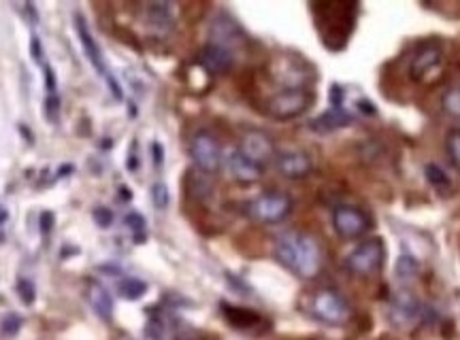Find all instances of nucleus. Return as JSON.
Here are the masks:
<instances>
[{"mask_svg": "<svg viewBox=\"0 0 460 340\" xmlns=\"http://www.w3.org/2000/svg\"><path fill=\"white\" fill-rule=\"evenodd\" d=\"M422 317V304L420 300L407 290H400L394 300H392V309H390V321L400 327V330H409L414 327Z\"/></svg>", "mask_w": 460, "mask_h": 340, "instance_id": "nucleus-12", "label": "nucleus"}, {"mask_svg": "<svg viewBox=\"0 0 460 340\" xmlns=\"http://www.w3.org/2000/svg\"><path fill=\"white\" fill-rule=\"evenodd\" d=\"M239 151L260 166H265L269 160H275V143L265 130H247L241 136Z\"/></svg>", "mask_w": 460, "mask_h": 340, "instance_id": "nucleus-13", "label": "nucleus"}, {"mask_svg": "<svg viewBox=\"0 0 460 340\" xmlns=\"http://www.w3.org/2000/svg\"><path fill=\"white\" fill-rule=\"evenodd\" d=\"M24 13L28 15V22H30L32 26H36V22H39V15H36V9H34V5L26 3V5H24Z\"/></svg>", "mask_w": 460, "mask_h": 340, "instance_id": "nucleus-35", "label": "nucleus"}, {"mask_svg": "<svg viewBox=\"0 0 460 340\" xmlns=\"http://www.w3.org/2000/svg\"><path fill=\"white\" fill-rule=\"evenodd\" d=\"M441 106H443V111L447 113V115L460 120V87L445 90V94L441 98Z\"/></svg>", "mask_w": 460, "mask_h": 340, "instance_id": "nucleus-24", "label": "nucleus"}, {"mask_svg": "<svg viewBox=\"0 0 460 340\" xmlns=\"http://www.w3.org/2000/svg\"><path fill=\"white\" fill-rule=\"evenodd\" d=\"M314 94L307 87H281L267 100V115L279 122L294 120L312 106Z\"/></svg>", "mask_w": 460, "mask_h": 340, "instance_id": "nucleus-5", "label": "nucleus"}, {"mask_svg": "<svg viewBox=\"0 0 460 340\" xmlns=\"http://www.w3.org/2000/svg\"><path fill=\"white\" fill-rule=\"evenodd\" d=\"M241 41H243V34H241L239 26H237L230 17L220 15V17L214 22V26H211V41H209V43L222 45V47H226V49L232 51V47L239 45Z\"/></svg>", "mask_w": 460, "mask_h": 340, "instance_id": "nucleus-17", "label": "nucleus"}, {"mask_svg": "<svg viewBox=\"0 0 460 340\" xmlns=\"http://www.w3.org/2000/svg\"><path fill=\"white\" fill-rule=\"evenodd\" d=\"M351 122H354V118L349 115V113L343 106H333L330 111L324 113V115H320V118H316L312 122V128L318 130V132H330V130L349 126Z\"/></svg>", "mask_w": 460, "mask_h": 340, "instance_id": "nucleus-19", "label": "nucleus"}, {"mask_svg": "<svg viewBox=\"0 0 460 340\" xmlns=\"http://www.w3.org/2000/svg\"><path fill=\"white\" fill-rule=\"evenodd\" d=\"M190 157L202 175H214L222 166V145L209 130H198L190 139Z\"/></svg>", "mask_w": 460, "mask_h": 340, "instance_id": "nucleus-7", "label": "nucleus"}, {"mask_svg": "<svg viewBox=\"0 0 460 340\" xmlns=\"http://www.w3.org/2000/svg\"><path fill=\"white\" fill-rule=\"evenodd\" d=\"M151 149H153V162H156V166H162V145L153 143Z\"/></svg>", "mask_w": 460, "mask_h": 340, "instance_id": "nucleus-36", "label": "nucleus"}, {"mask_svg": "<svg viewBox=\"0 0 460 340\" xmlns=\"http://www.w3.org/2000/svg\"><path fill=\"white\" fill-rule=\"evenodd\" d=\"M7 219H9V211H7L3 204H0V225H5V223H7Z\"/></svg>", "mask_w": 460, "mask_h": 340, "instance_id": "nucleus-39", "label": "nucleus"}, {"mask_svg": "<svg viewBox=\"0 0 460 340\" xmlns=\"http://www.w3.org/2000/svg\"><path fill=\"white\" fill-rule=\"evenodd\" d=\"M420 274V262L412 255H400L396 260V278L400 283H412Z\"/></svg>", "mask_w": 460, "mask_h": 340, "instance_id": "nucleus-21", "label": "nucleus"}, {"mask_svg": "<svg viewBox=\"0 0 460 340\" xmlns=\"http://www.w3.org/2000/svg\"><path fill=\"white\" fill-rule=\"evenodd\" d=\"M292 198L284 192H265L260 196L251 198L249 202H245V215L263 225H273L284 221L290 213H292Z\"/></svg>", "mask_w": 460, "mask_h": 340, "instance_id": "nucleus-3", "label": "nucleus"}, {"mask_svg": "<svg viewBox=\"0 0 460 340\" xmlns=\"http://www.w3.org/2000/svg\"><path fill=\"white\" fill-rule=\"evenodd\" d=\"M384 257L386 251L382 239H367L349 251L345 257V268L356 276H371L382 268Z\"/></svg>", "mask_w": 460, "mask_h": 340, "instance_id": "nucleus-8", "label": "nucleus"}, {"mask_svg": "<svg viewBox=\"0 0 460 340\" xmlns=\"http://www.w3.org/2000/svg\"><path fill=\"white\" fill-rule=\"evenodd\" d=\"M43 77H45V90H47V96L51 94H58V79H56V73L49 64H43Z\"/></svg>", "mask_w": 460, "mask_h": 340, "instance_id": "nucleus-32", "label": "nucleus"}, {"mask_svg": "<svg viewBox=\"0 0 460 340\" xmlns=\"http://www.w3.org/2000/svg\"><path fill=\"white\" fill-rule=\"evenodd\" d=\"M151 200H153V206L158 211H165L169 206V190L165 183H153L151 185Z\"/></svg>", "mask_w": 460, "mask_h": 340, "instance_id": "nucleus-29", "label": "nucleus"}, {"mask_svg": "<svg viewBox=\"0 0 460 340\" xmlns=\"http://www.w3.org/2000/svg\"><path fill=\"white\" fill-rule=\"evenodd\" d=\"M198 64L204 73H209V75H224L235 64V53L222 45L207 43L198 53Z\"/></svg>", "mask_w": 460, "mask_h": 340, "instance_id": "nucleus-14", "label": "nucleus"}, {"mask_svg": "<svg viewBox=\"0 0 460 340\" xmlns=\"http://www.w3.org/2000/svg\"><path fill=\"white\" fill-rule=\"evenodd\" d=\"M20 132L24 134V139H26V143H28V145H32V143H34V136H32V132H30V130H28L24 124H20Z\"/></svg>", "mask_w": 460, "mask_h": 340, "instance_id": "nucleus-38", "label": "nucleus"}, {"mask_svg": "<svg viewBox=\"0 0 460 340\" xmlns=\"http://www.w3.org/2000/svg\"><path fill=\"white\" fill-rule=\"evenodd\" d=\"M424 173H426V181H428L433 187H437V190H447V187H449V177L445 175V170H443L441 166H437V164H426Z\"/></svg>", "mask_w": 460, "mask_h": 340, "instance_id": "nucleus-23", "label": "nucleus"}, {"mask_svg": "<svg viewBox=\"0 0 460 340\" xmlns=\"http://www.w3.org/2000/svg\"><path fill=\"white\" fill-rule=\"evenodd\" d=\"M75 30H77L79 43H81V47H83V51H85V55H88V60L92 62L94 71L107 81L111 96H113L116 100H124V92H122V87H120L116 75L109 71V66H107V62H105V55H102V51H100L96 38L92 36L88 22H85L83 15H79V13H75Z\"/></svg>", "mask_w": 460, "mask_h": 340, "instance_id": "nucleus-6", "label": "nucleus"}, {"mask_svg": "<svg viewBox=\"0 0 460 340\" xmlns=\"http://www.w3.org/2000/svg\"><path fill=\"white\" fill-rule=\"evenodd\" d=\"M15 290H18L20 300H22L26 306L34 304V300H36V290H34V283H32L30 278H18Z\"/></svg>", "mask_w": 460, "mask_h": 340, "instance_id": "nucleus-27", "label": "nucleus"}, {"mask_svg": "<svg viewBox=\"0 0 460 340\" xmlns=\"http://www.w3.org/2000/svg\"><path fill=\"white\" fill-rule=\"evenodd\" d=\"M275 168L277 173L286 179L298 181L312 175L314 170V162L309 157V153H305L300 149H286L275 153Z\"/></svg>", "mask_w": 460, "mask_h": 340, "instance_id": "nucleus-11", "label": "nucleus"}, {"mask_svg": "<svg viewBox=\"0 0 460 340\" xmlns=\"http://www.w3.org/2000/svg\"><path fill=\"white\" fill-rule=\"evenodd\" d=\"M124 221L128 225V230L132 232V236L137 239V243H143V239H145V217L141 213L132 211V213L126 215Z\"/></svg>", "mask_w": 460, "mask_h": 340, "instance_id": "nucleus-25", "label": "nucleus"}, {"mask_svg": "<svg viewBox=\"0 0 460 340\" xmlns=\"http://www.w3.org/2000/svg\"><path fill=\"white\" fill-rule=\"evenodd\" d=\"M54 221H56V217H54V213H51V211H43L41 213V234L43 236L51 234V230H54Z\"/></svg>", "mask_w": 460, "mask_h": 340, "instance_id": "nucleus-33", "label": "nucleus"}, {"mask_svg": "<svg viewBox=\"0 0 460 340\" xmlns=\"http://www.w3.org/2000/svg\"><path fill=\"white\" fill-rule=\"evenodd\" d=\"M333 228L341 239L356 241L371 230V217L363 208L341 204L333 211Z\"/></svg>", "mask_w": 460, "mask_h": 340, "instance_id": "nucleus-9", "label": "nucleus"}, {"mask_svg": "<svg viewBox=\"0 0 460 340\" xmlns=\"http://www.w3.org/2000/svg\"><path fill=\"white\" fill-rule=\"evenodd\" d=\"M145 20L147 26L158 34H167L175 28V13L169 3H149L145 7Z\"/></svg>", "mask_w": 460, "mask_h": 340, "instance_id": "nucleus-16", "label": "nucleus"}, {"mask_svg": "<svg viewBox=\"0 0 460 340\" xmlns=\"http://www.w3.org/2000/svg\"><path fill=\"white\" fill-rule=\"evenodd\" d=\"M222 313L226 315V319L235 325V327H251L258 323V315L247 311V309H239V306H230V304H222Z\"/></svg>", "mask_w": 460, "mask_h": 340, "instance_id": "nucleus-20", "label": "nucleus"}, {"mask_svg": "<svg viewBox=\"0 0 460 340\" xmlns=\"http://www.w3.org/2000/svg\"><path fill=\"white\" fill-rule=\"evenodd\" d=\"M92 217H94V221H96L98 228H102V230L111 228V223H113V211L107 208V206H98V208H94Z\"/></svg>", "mask_w": 460, "mask_h": 340, "instance_id": "nucleus-31", "label": "nucleus"}, {"mask_svg": "<svg viewBox=\"0 0 460 340\" xmlns=\"http://www.w3.org/2000/svg\"><path fill=\"white\" fill-rule=\"evenodd\" d=\"M275 257L292 274L300 278H316L324 268V253L320 243L307 232L288 230L275 241Z\"/></svg>", "mask_w": 460, "mask_h": 340, "instance_id": "nucleus-1", "label": "nucleus"}, {"mask_svg": "<svg viewBox=\"0 0 460 340\" xmlns=\"http://www.w3.org/2000/svg\"><path fill=\"white\" fill-rule=\"evenodd\" d=\"M312 11L316 15V24L320 28L322 41L333 51H339L345 47L358 17V5L356 3H320L312 5Z\"/></svg>", "mask_w": 460, "mask_h": 340, "instance_id": "nucleus-2", "label": "nucleus"}, {"mask_svg": "<svg viewBox=\"0 0 460 340\" xmlns=\"http://www.w3.org/2000/svg\"><path fill=\"white\" fill-rule=\"evenodd\" d=\"M128 168L130 170H137L139 168V160H137V145L130 149V157H128Z\"/></svg>", "mask_w": 460, "mask_h": 340, "instance_id": "nucleus-37", "label": "nucleus"}, {"mask_svg": "<svg viewBox=\"0 0 460 340\" xmlns=\"http://www.w3.org/2000/svg\"><path fill=\"white\" fill-rule=\"evenodd\" d=\"M88 302L94 309V313L102 319V321H111L113 317V300L109 296V292L98 285V283H90L88 285Z\"/></svg>", "mask_w": 460, "mask_h": 340, "instance_id": "nucleus-18", "label": "nucleus"}, {"mask_svg": "<svg viewBox=\"0 0 460 340\" xmlns=\"http://www.w3.org/2000/svg\"><path fill=\"white\" fill-rule=\"evenodd\" d=\"M309 313L326 323V325H333V327H339V325H345L349 319H351V306L349 302L335 290L330 288H322V290H316L309 298Z\"/></svg>", "mask_w": 460, "mask_h": 340, "instance_id": "nucleus-4", "label": "nucleus"}, {"mask_svg": "<svg viewBox=\"0 0 460 340\" xmlns=\"http://www.w3.org/2000/svg\"><path fill=\"white\" fill-rule=\"evenodd\" d=\"M22 323H24V319L18 313H9L3 319V323H0V332H3V336H15L22 330Z\"/></svg>", "mask_w": 460, "mask_h": 340, "instance_id": "nucleus-30", "label": "nucleus"}, {"mask_svg": "<svg viewBox=\"0 0 460 340\" xmlns=\"http://www.w3.org/2000/svg\"><path fill=\"white\" fill-rule=\"evenodd\" d=\"M441 60H443V45H441V41H437V38L422 41L414 49L412 58H409V64H407L409 77H412L414 81H424L435 69H439Z\"/></svg>", "mask_w": 460, "mask_h": 340, "instance_id": "nucleus-10", "label": "nucleus"}, {"mask_svg": "<svg viewBox=\"0 0 460 340\" xmlns=\"http://www.w3.org/2000/svg\"><path fill=\"white\" fill-rule=\"evenodd\" d=\"M43 113H45V118H47L51 124H56V122L60 120V96H58V94L45 96Z\"/></svg>", "mask_w": 460, "mask_h": 340, "instance_id": "nucleus-28", "label": "nucleus"}, {"mask_svg": "<svg viewBox=\"0 0 460 340\" xmlns=\"http://www.w3.org/2000/svg\"><path fill=\"white\" fill-rule=\"evenodd\" d=\"M30 53L39 64H43V47H41V41L36 36L30 38Z\"/></svg>", "mask_w": 460, "mask_h": 340, "instance_id": "nucleus-34", "label": "nucleus"}, {"mask_svg": "<svg viewBox=\"0 0 460 340\" xmlns=\"http://www.w3.org/2000/svg\"><path fill=\"white\" fill-rule=\"evenodd\" d=\"M118 292H120V296L126 298V300H139V298L145 296L147 285H145L141 278H137V276H126V278H122V281L118 283Z\"/></svg>", "mask_w": 460, "mask_h": 340, "instance_id": "nucleus-22", "label": "nucleus"}, {"mask_svg": "<svg viewBox=\"0 0 460 340\" xmlns=\"http://www.w3.org/2000/svg\"><path fill=\"white\" fill-rule=\"evenodd\" d=\"M226 168L235 181L243 183V185H251L256 181H260L265 175V166L251 162L249 157H245L239 149L230 151L226 155Z\"/></svg>", "mask_w": 460, "mask_h": 340, "instance_id": "nucleus-15", "label": "nucleus"}, {"mask_svg": "<svg viewBox=\"0 0 460 340\" xmlns=\"http://www.w3.org/2000/svg\"><path fill=\"white\" fill-rule=\"evenodd\" d=\"M445 151L449 155V162L460 170V130H452L445 139Z\"/></svg>", "mask_w": 460, "mask_h": 340, "instance_id": "nucleus-26", "label": "nucleus"}]
</instances>
